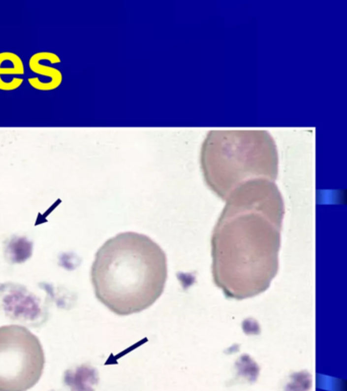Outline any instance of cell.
Here are the masks:
<instances>
[{
  "instance_id": "7a4b0ae2",
  "label": "cell",
  "mask_w": 347,
  "mask_h": 391,
  "mask_svg": "<svg viewBox=\"0 0 347 391\" xmlns=\"http://www.w3.org/2000/svg\"><path fill=\"white\" fill-rule=\"evenodd\" d=\"M167 277L164 251L149 236L132 231L106 240L91 267L97 299L119 316L137 314L154 305Z\"/></svg>"
},
{
  "instance_id": "277c9868",
  "label": "cell",
  "mask_w": 347,
  "mask_h": 391,
  "mask_svg": "<svg viewBox=\"0 0 347 391\" xmlns=\"http://www.w3.org/2000/svg\"><path fill=\"white\" fill-rule=\"evenodd\" d=\"M45 354L40 339L20 325L0 326V391H28L41 379Z\"/></svg>"
},
{
  "instance_id": "3957f363",
  "label": "cell",
  "mask_w": 347,
  "mask_h": 391,
  "mask_svg": "<svg viewBox=\"0 0 347 391\" xmlns=\"http://www.w3.org/2000/svg\"><path fill=\"white\" fill-rule=\"evenodd\" d=\"M201 166L207 186L226 201L250 180L274 182L279 166L276 143L264 130H213L203 143Z\"/></svg>"
},
{
  "instance_id": "5b68a950",
  "label": "cell",
  "mask_w": 347,
  "mask_h": 391,
  "mask_svg": "<svg viewBox=\"0 0 347 391\" xmlns=\"http://www.w3.org/2000/svg\"><path fill=\"white\" fill-rule=\"evenodd\" d=\"M1 310L6 312L10 319L24 322L33 321L41 316L40 300L20 284L6 283L0 287Z\"/></svg>"
},
{
  "instance_id": "9c48e42d",
  "label": "cell",
  "mask_w": 347,
  "mask_h": 391,
  "mask_svg": "<svg viewBox=\"0 0 347 391\" xmlns=\"http://www.w3.org/2000/svg\"><path fill=\"white\" fill-rule=\"evenodd\" d=\"M25 71L24 64L21 57L17 54H14L12 59L8 65H4L1 58H0V84L2 82V77L7 76V74H23Z\"/></svg>"
},
{
  "instance_id": "8992f818",
  "label": "cell",
  "mask_w": 347,
  "mask_h": 391,
  "mask_svg": "<svg viewBox=\"0 0 347 391\" xmlns=\"http://www.w3.org/2000/svg\"><path fill=\"white\" fill-rule=\"evenodd\" d=\"M97 375L95 369L80 366L75 370L66 372L65 381L72 391H93L98 382Z\"/></svg>"
},
{
  "instance_id": "52a82bcc",
  "label": "cell",
  "mask_w": 347,
  "mask_h": 391,
  "mask_svg": "<svg viewBox=\"0 0 347 391\" xmlns=\"http://www.w3.org/2000/svg\"><path fill=\"white\" fill-rule=\"evenodd\" d=\"M33 244L26 237H12L6 246L5 254L11 263H23L31 257Z\"/></svg>"
},
{
  "instance_id": "6da1fadb",
  "label": "cell",
  "mask_w": 347,
  "mask_h": 391,
  "mask_svg": "<svg viewBox=\"0 0 347 391\" xmlns=\"http://www.w3.org/2000/svg\"><path fill=\"white\" fill-rule=\"evenodd\" d=\"M284 213L278 187L267 179L240 185L226 199L211 248L214 283L228 298H251L270 288L279 270Z\"/></svg>"
},
{
  "instance_id": "ba28073f",
  "label": "cell",
  "mask_w": 347,
  "mask_h": 391,
  "mask_svg": "<svg viewBox=\"0 0 347 391\" xmlns=\"http://www.w3.org/2000/svg\"><path fill=\"white\" fill-rule=\"evenodd\" d=\"M29 66L33 72L41 74L43 77L50 79V82L57 89L63 83V73L59 69L53 66L41 65V52L35 53L29 60Z\"/></svg>"
}]
</instances>
